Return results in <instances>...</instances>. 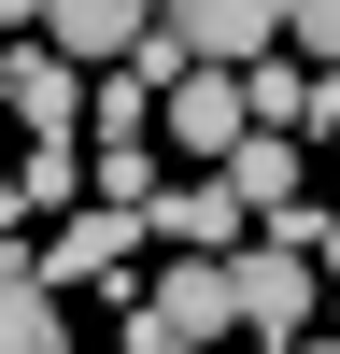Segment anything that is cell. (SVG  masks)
Returning a JSON list of instances; mask_svg holds the SVG:
<instances>
[{
  "label": "cell",
  "mask_w": 340,
  "mask_h": 354,
  "mask_svg": "<svg viewBox=\"0 0 340 354\" xmlns=\"http://www.w3.org/2000/svg\"><path fill=\"white\" fill-rule=\"evenodd\" d=\"M227 312L255 326V354H298L312 326H326V283H312L298 241H241V255H227Z\"/></svg>",
  "instance_id": "obj_1"
},
{
  "label": "cell",
  "mask_w": 340,
  "mask_h": 354,
  "mask_svg": "<svg viewBox=\"0 0 340 354\" xmlns=\"http://www.w3.org/2000/svg\"><path fill=\"white\" fill-rule=\"evenodd\" d=\"M198 185H227L241 227H298V213H312V198H298V142H270V128H241V156L198 170Z\"/></svg>",
  "instance_id": "obj_2"
},
{
  "label": "cell",
  "mask_w": 340,
  "mask_h": 354,
  "mask_svg": "<svg viewBox=\"0 0 340 354\" xmlns=\"http://www.w3.org/2000/svg\"><path fill=\"white\" fill-rule=\"evenodd\" d=\"M0 100H15L28 156H85V71H57V57H15V71H0Z\"/></svg>",
  "instance_id": "obj_3"
},
{
  "label": "cell",
  "mask_w": 340,
  "mask_h": 354,
  "mask_svg": "<svg viewBox=\"0 0 340 354\" xmlns=\"http://www.w3.org/2000/svg\"><path fill=\"white\" fill-rule=\"evenodd\" d=\"M156 100H170V142H185L198 170H227V156H241V71H170Z\"/></svg>",
  "instance_id": "obj_4"
},
{
  "label": "cell",
  "mask_w": 340,
  "mask_h": 354,
  "mask_svg": "<svg viewBox=\"0 0 340 354\" xmlns=\"http://www.w3.org/2000/svg\"><path fill=\"white\" fill-rule=\"evenodd\" d=\"M28 28H43L57 71H71V57H113V71H128L142 57V0H57V15H28Z\"/></svg>",
  "instance_id": "obj_5"
},
{
  "label": "cell",
  "mask_w": 340,
  "mask_h": 354,
  "mask_svg": "<svg viewBox=\"0 0 340 354\" xmlns=\"http://www.w3.org/2000/svg\"><path fill=\"white\" fill-rule=\"evenodd\" d=\"M142 241H170V255H241V213H227V185H156Z\"/></svg>",
  "instance_id": "obj_6"
},
{
  "label": "cell",
  "mask_w": 340,
  "mask_h": 354,
  "mask_svg": "<svg viewBox=\"0 0 340 354\" xmlns=\"http://www.w3.org/2000/svg\"><path fill=\"white\" fill-rule=\"evenodd\" d=\"M128 255H142L128 213H71V227H57V255H43V298H57V283H113Z\"/></svg>",
  "instance_id": "obj_7"
},
{
  "label": "cell",
  "mask_w": 340,
  "mask_h": 354,
  "mask_svg": "<svg viewBox=\"0 0 340 354\" xmlns=\"http://www.w3.org/2000/svg\"><path fill=\"white\" fill-rule=\"evenodd\" d=\"M0 354H57V298H43L28 241H0Z\"/></svg>",
  "instance_id": "obj_8"
},
{
  "label": "cell",
  "mask_w": 340,
  "mask_h": 354,
  "mask_svg": "<svg viewBox=\"0 0 340 354\" xmlns=\"http://www.w3.org/2000/svg\"><path fill=\"white\" fill-rule=\"evenodd\" d=\"M142 113H156V85H142V71H100V85H85V156H128Z\"/></svg>",
  "instance_id": "obj_9"
},
{
  "label": "cell",
  "mask_w": 340,
  "mask_h": 354,
  "mask_svg": "<svg viewBox=\"0 0 340 354\" xmlns=\"http://www.w3.org/2000/svg\"><path fill=\"white\" fill-rule=\"evenodd\" d=\"M298 354H340V340H298Z\"/></svg>",
  "instance_id": "obj_10"
}]
</instances>
